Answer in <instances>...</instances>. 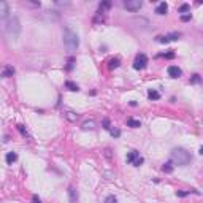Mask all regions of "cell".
Instances as JSON below:
<instances>
[{"label": "cell", "instance_id": "obj_1", "mask_svg": "<svg viewBox=\"0 0 203 203\" xmlns=\"http://www.w3.org/2000/svg\"><path fill=\"white\" fill-rule=\"evenodd\" d=\"M170 162L178 165V167H186V165H189L192 162V155L184 147H174L170 154Z\"/></svg>", "mask_w": 203, "mask_h": 203}, {"label": "cell", "instance_id": "obj_2", "mask_svg": "<svg viewBox=\"0 0 203 203\" xmlns=\"http://www.w3.org/2000/svg\"><path fill=\"white\" fill-rule=\"evenodd\" d=\"M5 33L10 40H17V36L21 33V22L17 16H11L8 17L5 22Z\"/></svg>", "mask_w": 203, "mask_h": 203}, {"label": "cell", "instance_id": "obj_3", "mask_svg": "<svg viewBox=\"0 0 203 203\" xmlns=\"http://www.w3.org/2000/svg\"><path fill=\"white\" fill-rule=\"evenodd\" d=\"M62 40H63V44L67 46V49H68L70 52H73V51L78 49V46H79V38H78V35L73 32L71 29H68V27H65V29H63Z\"/></svg>", "mask_w": 203, "mask_h": 203}, {"label": "cell", "instance_id": "obj_4", "mask_svg": "<svg viewBox=\"0 0 203 203\" xmlns=\"http://www.w3.org/2000/svg\"><path fill=\"white\" fill-rule=\"evenodd\" d=\"M127 162H128V163H132L133 167H140V165H143L144 159L140 155V152H138V151L132 149L130 152L127 154Z\"/></svg>", "mask_w": 203, "mask_h": 203}, {"label": "cell", "instance_id": "obj_5", "mask_svg": "<svg viewBox=\"0 0 203 203\" xmlns=\"http://www.w3.org/2000/svg\"><path fill=\"white\" fill-rule=\"evenodd\" d=\"M141 6H143L141 0H125L124 2V8L128 11H140Z\"/></svg>", "mask_w": 203, "mask_h": 203}, {"label": "cell", "instance_id": "obj_6", "mask_svg": "<svg viewBox=\"0 0 203 203\" xmlns=\"http://www.w3.org/2000/svg\"><path fill=\"white\" fill-rule=\"evenodd\" d=\"M146 65H147L146 54H138L135 57V62H133V68L135 70H143V68H146Z\"/></svg>", "mask_w": 203, "mask_h": 203}, {"label": "cell", "instance_id": "obj_7", "mask_svg": "<svg viewBox=\"0 0 203 203\" xmlns=\"http://www.w3.org/2000/svg\"><path fill=\"white\" fill-rule=\"evenodd\" d=\"M179 36H181L179 32H171V33L165 35V36H157V41L159 43H170V41H176Z\"/></svg>", "mask_w": 203, "mask_h": 203}, {"label": "cell", "instance_id": "obj_8", "mask_svg": "<svg viewBox=\"0 0 203 203\" xmlns=\"http://www.w3.org/2000/svg\"><path fill=\"white\" fill-rule=\"evenodd\" d=\"M95 121L94 119H87V121H84L81 124V130H84V132H87V130H94L95 128Z\"/></svg>", "mask_w": 203, "mask_h": 203}, {"label": "cell", "instance_id": "obj_9", "mask_svg": "<svg viewBox=\"0 0 203 203\" xmlns=\"http://www.w3.org/2000/svg\"><path fill=\"white\" fill-rule=\"evenodd\" d=\"M168 75H170V78H179V76L182 75V71H181V68L176 67V65H170V67H168Z\"/></svg>", "mask_w": 203, "mask_h": 203}, {"label": "cell", "instance_id": "obj_10", "mask_svg": "<svg viewBox=\"0 0 203 203\" xmlns=\"http://www.w3.org/2000/svg\"><path fill=\"white\" fill-rule=\"evenodd\" d=\"M8 13H10V10H8V3L6 2H0V17H2L3 21L8 19Z\"/></svg>", "mask_w": 203, "mask_h": 203}, {"label": "cell", "instance_id": "obj_11", "mask_svg": "<svg viewBox=\"0 0 203 203\" xmlns=\"http://www.w3.org/2000/svg\"><path fill=\"white\" fill-rule=\"evenodd\" d=\"M68 198H70V203H78V190H76V187H73V186L68 187Z\"/></svg>", "mask_w": 203, "mask_h": 203}, {"label": "cell", "instance_id": "obj_12", "mask_svg": "<svg viewBox=\"0 0 203 203\" xmlns=\"http://www.w3.org/2000/svg\"><path fill=\"white\" fill-rule=\"evenodd\" d=\"M14 75V67L13 65H5L3 67V71H2V76L3 78H10Z\"/></svg>", "mask_w": 203, "mask_h": 203}, {"label": "cell", "instance_id": "obj_13", "mask_svg": "<svg viewBox=\"0 0 203 203\" xmlns=\"http://www.w3.org/2000/svg\"><path fill=\"white\" fill-rule=\"evenodd\" d=\"M65 119L68 122H76L79 119V114L75 113V111H65Z\"/></svg>", "mask_w": 203, "mask_h": 203}, {"label": "cell", "instance_id": "obj_14", "mask_svg": "<svg viewBox=\"0 0 203 203\" xmlns=\"http://www.w3.org/2000/svg\"><path fill=\"white\" fill-rule=\"evenodd\" d=\"M168 11V5L167 3H165V2H160L159 5H157V8H155V13H157V14H165V13H167Z\"/></svg>", "mask_w": 203, "mask_h": 203}, {"label": "cell", "instance_id": "obj_15", "mask_svg": "<svg viewBox=\"0 0 203 203\" xmlns=\"http://www.w3.org/2000/svg\"><path fill=\"white\" fill-rule=\"evenodd\" d=\"M109 8H111V2H108V0H105V2H100V5H98V13H106Z\"/></svg>", "mask_w": 203, "mask_h": 203}, {"label": "cell", "instance_id": "obj_16", "mask_svg": "<svg viewBox=\"0 0 203 203\" xmlns=\"http://www.w3.org/2000/svg\"><path fill=\"white\" fill-rule=\"evenodd\" d=\"M5 160H6V163H8V165H13V162H16V160H17V154H16V152H6Z\"/></svg>", "mask_w": 203, "mask_h": 203}, {"label": "cell", "instance_id": "obj_17", "mask_svg": "<svg viewBox=\"0 0 203 203\" xmlns=\"http://www.w3.org/2000/svg\"><path fill=\"white\" fill-rule=\"evenodd\" d=\"M119 65H121V59H119V57H114V59H111V60L108 62V68H109V70L117 68Z\"/></svg>", "mask_w": 203, "mask_h": 203}, {"label": "cell", "instance_id": "obj_18", "mask_svg": "<svg viewBox=\"0 0 203 203\" xmlns=\"http://www.w3.org/2000/svg\"><path fill=\"white\" fill-rule=\"evenodd\" d=\"M127 125L132 127V128H138V127H141V122L136 121V119H133V117H128L127 119Z\"/></svg>", "mask_w": 203, "mask_h": 203}, {"label": "cell", "instance_id": "obj_19", "mask_svg": "<svg viewBox=\"0 0 203 203\" xmlns=\"http://www.w3.org/2000/svg\"><path fill=\"white\" fill-rule=\"evenodd\" d=\"M65 87H67L68 90H71V92H78V90H79L78 84H75L73 81H65Z\"/></svg>", "mask_w": 203, "mask_h": 203}, {"label": "cell", "instance_id": "obj_20", "mask_svg": "<svg viewBox=\"0 0 203 203\" xmlns=\"http://www.w3.org/2000/svg\"><path fill=\"white\" fill-rule=\"evenodd\" d=\"M147 97H149L151 100H159L160 98V94H159L157 90H149V92H147Z\"/></svg>", "mask_w": 203, "mask_h": 203}, {"label": "cell", "instance_id": "obj_21", "mask_svg": "<svg viewBox=\"0 0 203 203\" xmlns=\"http://www.w3.org/2000/svg\"><path fill=\"white\" fill-rule=\"evenodd\" d=\"M105 21V14L103 13H97V16L94 17V24H100Z\"/></svg>", "mask_w": 203, "mask_h": 203}, {"label": "cell", "instance_id": "obj_22", "mask_svg": "<svg viewBox=\"0 0 203 203\" xmlns=\"http://www.w3.org/2000/svg\"><path fill=\"white\" fill-rule=\"evenodd\" d=\"M109 133H111L113 138H119V136H121V130H119V128H116V127H111V128H109Z\"/></svg>", "mask_w": 203, "mask_h": 203}, {"label": "cell", "instance_id": "obj_23", "mask_svg": "<svg viewBox=\"0 0 203 203\" xmlns=\"http://www.w3.org/2000/svg\"><path fill=\"white\" fill-rule=\"evenodd\" d=\"M162 170H163L165 173H171V171H173V163H171V162H167V163H165L163 167H162Z\"/></svg>", "mask_w": 203, "mask_h": 203}, {"label": "cell", "instance_id": "obj_24", "mask_svg": "<svg viewBox=\"0 0 203 203\" xmlns=\"http://www.w3.org/2000/svg\"><path fill=\"white\" fill-rule=\"evenodd\" d=\"M189 8H190L189 3H182V5L178 8V11H179V13H186V11H189Z\"/></svg>", "mask_w": 203, "mask_h": 203}, {"label": "cell", "instance_id": "obj_25", "mask_svg": "<svg viewBox=\"0 0 203 203\" xmlns=\"http://www.w3.org/2000/svg\"><path fill=\"white\" fill-rule=\"evenodd\" d=\"M103 203H117V198H116L114 195H108V197L105 198Z\"/></svg>", "mask_w": 203, "mask_h": 203}, {"label": "cell", "instance_id": "obj_26", "mask_svg": "<svg viewBox=\"0 0 203 203\" xmlns=\"http://www.w3.org/2000/svg\"><path fill=\"white\" fill-rule=\"evenodd\" d=\"M190 19H192V14H190V13L182 14V16H181V21H184V22H187V21H190Z\"/></svg>", "mask_w": 203, "mask_h": 203}, {"label": "cell", "instance_id": "obj_27", "mask_svg": "<svg viewBox=\"0 0 203 203\" xmlns=\"http://www.w3.org/2000/svg\"><path fill=\"white\" fill-rule=\"evenodd\" d=\"M200 81H201V78H200L198 75H193V76H192V79H190L192 84H197V82H200Z\"/></svg>", "mask_w": 203, "mask_h": 203}, {"label": "cell", "instance_id": "obj_28", "mask_svg": "<svg viewBox=\"0 0 203 203\" xmlns=\"http://www.w3.org/2000/svg\"><path fill=\"white\" fill-rule=\"evenodd\" d=\"M17 130H19L24 136H27V130H25V128H24V125H17Z\"/></svg>", "mask_w": 203, "mask_h": 203}, {"label": "cell", "instance_id": "obj_29", "mask_svg": "<svg viewBox=\"0 0 203 203\" xmlns=\"http://www.w3.org/2000/svg\"><path fill=\"white\" fill-rule=\"evenodd\" d=\"M73 63H75V59H68V65H67V70H71L73 68Z\"/></svg>", "mask_w": 203, "mask_h": 203}, {"label": "cell", "instance_id": "obj_30", "mask_svg": "<svg viewBox=\"0 0 203 203\" xmlns=\"http://www.w3.org/2000/svg\"><path fill=\"white\" fill-rule=\"evenodd\" d=\"M103 128H106V130L111 128V127H109V121H108V119H103Z\"/></svg>", "mask_w": 203, "mask_h": 203}, {"label": "cell", "instance_id": "obj_31", "mask_svg": "<svg viewBox=\"0 0 203 203\" xmlns=\"http://www.w3.org/2000/svg\"><path fill=\"white\" fill-rule=\"evenodd\" d=\"M32 203H41L40 197H38V195H33V197H32Z\"/></svg>", "mask_w": 203, "mask_h": 203}, {"label": "cell", "instance_id": "obj_32", "mask_svg": "<svg viewBox=\"0 0 203 203\" xmlns=\"http://www.w3.org/2000/svg\"><path fill=\"white\" fill-rule=\"evenodd\" d=\"M163 57H167V59H173V57H174V54H173V52H167V54H163Z\"/></svg>", "mask_w": 203, "mask_h": 203}, {"label": "cell", "instance_id": "obj_33", "mask_svg": "<svg viewBox=\"0 0 203 203\" xmlns=\"http://www.w3.org/2000/svg\"><path fill=\"white\" fill-rule=\"evenodd\" d=\"M198 152H200V154H201V155H203V146H201V147H200V151H198Z\"/></svg>", "mask_w": 203, "mask_h": 203}]
</instances>
